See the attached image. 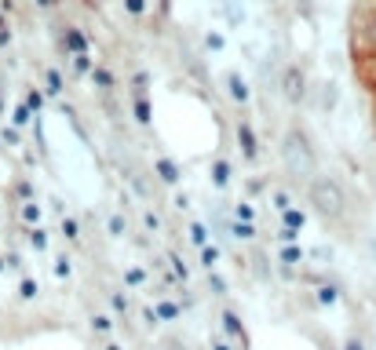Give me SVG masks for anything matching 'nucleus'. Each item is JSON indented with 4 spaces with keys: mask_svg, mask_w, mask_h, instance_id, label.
<instances>
[{
    "mask_svg": "<svg viewBox=\"0 0 376 350\" xmlns=\"http://www.w3.org/2000/svg\"><path fill=\"white\" fill-rule=\"evenodd\" d=\"M303 197H307V205L315 208V215L322 219V223H329V227H347L351 223V197L332 175H322V171L310 175V179L303 183Z\"/></svg>",
    "mask_w": 376,
    "mask_h": 350,
    "instance_id": "obj_1",
    "label": "nucleus"
},
{
    "mask_svg": "<svg viewBox=\"0 0 376 350\" xmlns=\"http://www.w3.org/2000/svg\"><path fill=\"white\" fill-rule=\"evenodd\" d=\"M278 157H281V168H285V175H289V183H296V186H303L310 175H318L315 139H310L307 128H300V124L285 128L281 146H278Z\"/></svg>",
    "mask_w": 376,
    "mask_h": 350,
    "instance_id": "obj_2",
    "label": "nucleus"
},
{
    "mask_svg": "<svg viewBox=\"0 0 376 350\" xmlns=\"http://www.w3.org/2000/svg\"><path fill=\"white\" fill-rule=\"evenodd\" d=\"M351 48H354V59H358V62L376 59V8H372V11H362L358 18H354Z\"/></svg>",
    "mask_w": 376,
    "mask_h": 350,
    "instance_id": "obj_3",
    "label": "nucleus"
},
{
    "mask_svg": "<svg viewBox=\"0 0 376 350\" xmlns=\"http://www.w3.org/2000/svg\"><path fill=\"white\" fill-rule=\"evenodd\" d=\"M307 73H303V66H296V62H289L285 70H281V95H285V102H292V106H300L303 99H307Z\"/></svg>",
    "mask_w": 376,
    "mask_h": 350,
    "instance_id": "obj_4",
    "label": "nucleus"
},
{
    "mask_svg": "<svg viewBox=\"0 0 376 350\" xmlns=\"http://www.w3.org/2000/svg\"><path fill=\"white\" fill-rule=\"evenodd\" d=\"M234 135H238V150H241L245 164H256V161H260V135H256V128L248 124L245 117H238Z\"/></svg>",
    "mask_w": 376,
    "mask_h": 350,
    "instance_id": "obj_5",
    "label": "nucleus"
},
{
    "mask_svg": "<svg viewBox=\"0 0 376 350\" xmlns=\"http://www.w3.org/2000/svg\"><path fill=\"white\" fill-rule=\"evenodd\" d=\"M59 52L62 55H85V52H92V40L80 26H62L59 30Z\"/></svg>",
    "mask_w": 376,
    "mask_h": 350,
    "instance_id": "obj_6",
    "label": "nucleus"
},
{
    "mask_svg": "<svg viewBox=\"0 0 376 350\" xmlns=\"http://www.w3.org/2000/svg\"><path fill=\"white\" fill-rule=\"evenodd\" d=\"M219 328H223V336L231 339V343L248 346V332H245V325H241V318H238L234 310H223V314H219Z\"/></svg>",
    "mask_w": 376,
    "mask_h": 350,
    "instance_id": "obj_7",
    "label": "nucleus"
},
{
    "mask_svg": "<svg viewBox=\"0 0 376 350\" xmlns=\"http://www.w3.org/2000/svg\"><path fill=\"white\" fill-rule=\"evenodd\" d=\"M226 95H231L238 106H248V102H253V92H248V80H245L238 70H226Z\"/></svg>",
    "mask_w": 376,
    "mask_h": 350,
    "instance_id": "obj_8",
    "label": "nucleus"
},
{
    "mask_svg": "<svg viewBox=\"0 0 376 350\" xmlns=\"http://www.w3.org/2000/svg\"><path fill=\"white\" fill-rule=\"evenodd\" d=\"M154 175H157V183H164V186H179V179H183V171H179V164L172 157H157L154 161Z\"/></svg>",
    "mask_w": 376,
    "mask_h": 350,
    "instance_id": "obj_9",
    "label": "nucleus"
},
{
    "mask_svg": "<svg viewBox=\"0 0 376 350\" xmlns=\"http://www.w3.org/2000/svg\"><path fill=\"white\" fill-rule=\"evenodd\" d=\"M208 175H212V186L216 190H226V186L234 183V164L226 161V157H216L212 168H208Z\"/></svg>",
    "mask_w": 376,
    "mask_h": 350,
    "instance_id": "obj_10",
    "label": "nucleus"
},
{
    "mask_svg": "<svg viewBox=\"0 0 376 350\" xmlns=\"http://www.w3.org/2000/svg\"><path fill=\"white\" fill-rule=\"evenodd\" d=\"M132 117L146 128V124H154V102H150V95L146 92H135L132 95Z\"/></svg>",
    "mask_w": 376,
    "mask_h": 350,
    "instance_id": "obj_11",
    "label": "nucleus"
},
{
    "mask_svg": "<svg viewBox=\"0 0 376 350\" xmlns=\"http://www.w3.org/2000/svg\"><path fill=\"white\" fill-rule=\"evenodd\" d=\"M344 299V289L336 281H322V284H315V303L318 306H336Z\"/></svg>",
    "mask_w": 376,
    "mask_h": 350,
    "instance_id": "obj_12",
    "label": "nucleus"
},
{
    "mask_svg": "<svg viewBox=\"0 0 376 350\" xmlns=\"http://www.w3.org/2000/svg\"><path fill=\"white\" fill-rule=\"evenodd\" d=\"M92 84L99 88V92H114V88H117V77H114V70H110L107 62H95L92 66Z\"/></svg>",
    "mask_w": 376,
    "mask_h": 350,
    "instance_id": "obj_13",
    "label": "nucleus"
},
{
    "mask_svg": "<svg viewBox=\"0 0 376 350\" xmlns=\"http://www.w3.org/2000/svg\"><path fill=\"white\" fill-rule=\"evenodd\" d=\"M226 234H231L234 241H256L260 237V223H241V219H231V223H226Z\"/></svg>",
    "mask_w": 376,
    "mask_h": 350,
    "instance_id": "obj_14",
    "label": "nucleus"
},
{
    "mask_svg": "<svg viewBox=\"0 0 376 350\" xmlns=\"http://www.w3.org/2000/svg\"><path fill=\"white\" fill-rule=\"evenodd\" d=\"M88 321H92V332H95V336H107V339L114 336V328H117V318L107 314V310H95Z\"/></svg>",
    "mask_w": 376,
    "mask_h": 350,
    "instance_id": "obj_15",
    "label": "nucleus"
},
{
    "mask_svg": "<svg viewBox=\"0 0 376 350\" xmlns=\"http://www.w3.org/2000/svg\"><path fill=\"white\" fill-rule=\"evenodd\" d=\"M303 259H307V252L300 245H281L278 248V267H303Z\"/></svg>",
    "mask_w": 376,
    "mask_h": 350,
    "instance_id": "obj_16",
    "label": "nucleus"
},
{
    "mask_svg": "<svg viewBox=\"0 0 376 350\" xmlns=\"http://www.w3.org/2000/svg\"><path fill=\"white\" fill-rule=\"evenodd\" d=\"M154 310H157V318H161V321H179L183 306H179L172 296H164V299H157V303H154Z\"/></svg>",
    "mask_w": 376,
    "mask_h": 350,
    "instance_id": "obj_17",
    "label": "nucleus"
},
{
    "mask_svg": "<svg viewBox=\"0 0 376 350\" xmlns=\"http://www.w3.org/2000/svg\"><path fill=\"white\" fill-rule=\"evenodd\" d=\"M44 92L51 99H59L62 92H66V80H62V73L55 70V66H48V70H44Z\"/></svg>",
    "mask_w": 376,
    "mask_h": 350,
    "instance_id": "obj_18",
    "label": "nucleus"
},
{
    "mask_svg": "<svg viewBox=\"0 0 376 350\" xmlns=\"http://www.w3.org/2000/svg\"><path fill=\"white\" fill-rule=\"evenodd\" d=\"M186 241H190L194 248H205L208 245V227L201 219H190V227H186Z\"/></svg>",
    "mask_w": 376,
    "mask_h": 350,
    "instance_id": "obj_19",
    "label": "nucleus"
},
{
    "mask_svg": "<svg viewBox=\"0 0 376 350\" xmlns=\"http://www.w3.org/2000/svg\"><path fill=\"white\" fill-rule=\"evenodd\" d=\"M92 66H95V59L85 52V55H70V70H73V77H92Z\"/></svg>",
    "mask_w": 376,
    "mask_h": 350,
    "instance_id": "obj_20",
    "label": "nucleus"
},
{
    "mask_svg": "<svg viewBox=\"0 0 376 350\" xmlns=\"http://www.w3.org/2000/svg\"><path fill=\"white\" fill-rule=\"evenodd\" d=\"M107 234L110 237H124V234H128V219H124V212H110L107 215Z\"/></svg>",
    "mask_w": 376,
    "mask_h": 350,
    "instance_id": "obj_21",
    "label": "nucleus"
},
{
    "mask_svg": "<svg viewBox=\"0 0 376 350\" xmlns=\"http://www.w3.org/2000/svg\"><path fill=\"white\" fill-rule=\"evenodd\" d=\"M18 215H23L26 227H40V215H44V212H40L37 201H23V205H18Z\"/></svg>",
    "mask_w": 376,
    "mask_h": 350,
    "instance_id": "obj_22",
    "label": "nucleus"
},
{
    "mask_svg": "<svg viewBox=\"0 0 376 350\" xmlns=\"http://www.w3.org/2000/svg\"><path fill=\"white\" fill-rule=\"evenodd\" d=\"M26 241H30L33 252H48V230H44V227H30V230H26Z\"/></svg>",
    "mask_w": 376,
    "mask_h": 350,
    "instance_id": "obj_23",
    "label": "nucleus"
},
{
    "mask_svg": "<svg viewBox=\"0 0 376 350\" xmlns=\"http://www.w3.org/2000/svg\"><path fill=\"white\" fill-rule=\"evenodd\" d=\"M198 262H201V270H216V267H219V248H216V245L198 248Z\"/></svg>",
    "mask_w": 376,
    "mask_h": 350,
    "instance_id": "obj_24",
    "label": "nucleus"
},
{
    "mask_svg": "<svg viewBox=\"0 0 376 350\" xmlns=\"http://www.w3.org/2000/svg\"><path fill=\"white\" fill-rule=\"evenodd\" d=\"M281 227H292V230H303L307 227V215L296 208V205H292V208H285L281 212Z\"/></svg>",
    "mask_w": 376,
    "mask_h": 350,
    "instance_id": "obj_25",
    "label": "nucleus"
},
{
    "mask_svg": "<svg viewBox=\"0 0 376 350\" xmlns=\"http://www.w3.org/2000/svg\"><path fill=\"white\" fill-rule=\"evenodd\" d=\"M62 237H66L70 245H80V223L73 215H62Z\"/></svg>",
    "mask_w": 376,
    "mask_h": 350,
    "instance_id": "obj_26",
    "label": "nucleus"
},
{
    "mask_svg": "<svg viewBox=\"0 0 376 350\" xmlns=\"http://www.w3.org/2000/svg\"><path fill=\"white\" fill-rule=\"evenodd\" d=\"M51 270H55L59 281H70V277H73V259H70V255H55V267H51Z\"/></svg>",
    "mask_w": 376,
    "mask_h": 350,
    "instance_id": "obj_27",
    "label": "nucleus"
},
{
    "mask_svg": "<svg viewBox=\"0 0 376 350\" xmlns=\"http://www.w3.org/2000/svg\"><path fill=\"white\" fill-rule=\"evenodd\" d=\"M234 219H241V223H260V219H256V205L253 201H238L234 205Z\"/></svg>",
    "mask_w": 376,
    "mask_h": 350,
    "instance_id": "obj_28",
    "label": "nucleus"
},
{
    "mask_svg": "<svg viewBox=\"0 0 376 350\" xmlns=\"http://www.w3.org/2000/svg\"><path fill=\"white\" fill-rule=\"evenodd\" d=\"M146 284V270L142 267H128L124 270V289H142Z\"/></svg>",
    "mask_w": 376,
    "mask_h": 350,
    "instance_id": "obj_29",
    "label": "nucleus"
},
{
    "mask_svg": "<svg viewBox=\"0 0 376 350\" xmlns=\"http://www.w3.org/2000/svg\"><path fill=\"white\" fill-rule=\"evenodd\" d=\"M30 121H33V109H30L26 102H18V106L11 109V124H15V128H26Z\"/></svg>",
    "mask_w": 376,
    "mask_h": 350,
    "instance_id": "obj_30",
    "label": "nucleus"
},
{
    "mask_svg": "<svg viewBox=\"0 0 376 350\" xmlns=\"http://www.w3.org/2000/svg\"><path fill=\"white\" fill-rule=\"evenodd\" d=\"M169 262H172V274L186 284V281H190V267H186V262H183V255L179 252H169Z\"/></svg>",
    "mask_w": 376,
    "mask_h": 350,
    "instance_id": "obj_31",
    "label": "nucleus"
},
{
    "mask_svg": "<svg viewBox=\"0 0 376 350\" xmlns=\"http://www.w3.org/2000/svg\"><path fill=\"white\" fill-rule=\"evenodd\" d=\"M205 48L212 52V55L226 52V37H223V33H216V30H208V33H205Z\"/></svg>",
    "mask_w": 376,
    "mask_h": 350,
    "instance_id": "obj_32",
    "label": "nucleus"
},
{
    "mask_svg": "<svg viewBox=\"0 0 376 350\" xmlns=\"http://www.w3.org/2000/svg\"><path fill=\"white\" fill-rule=\"evenodd\" d=\"M37 296H40V284H37L33 277H23V281H18V299L30 303V299H37Z\"/></svg>",
    "mask_w": 376,
    "mask_h": 350,
    "instance_id": "obj_33",
    "label": "nucleus"
},
{
    "mask_svg": "<svg viewBox=\"0 0 376 350\" xmlns=\"http://www.w3.org/2000/svg\"><path fill=\"white\" fill-rule=\"evenodd\" d=\"M270 205H274V212H278V215H281V212H285V208H292V193H289V190H281V186H278V190H274V193H270Z\"/></svg>",
    "mask_w": 376,
    "mask_h": 350,
    "instance_id": "obj_34",
    "label": "nucleus"
},
{
    "mask_svg": "<svg viewBox=\"0 0 376 350\" xmlns=\"http://www.w3.org/2000/svg\"><path fill=\"white\" fill-rule=\"evenodd\" d=\"M110 306H114V314H117V318H124V314H128V296H124L121 289L110 292Z\"/></svg>",
    "mask_w": 376,
    "mask_h": 350,
    "instance_id": "obj_35",
    "label": "nucleus"
},
{
    "mask_svg": "<svg viewBox=\"0 0 376 350\" xmlns=\"http://www.w3.org/2000/svg\"><path fill=\"white\" fill-rule=\"evenodd\" d=\"M15 193H18V201H37V190H33L30 179H18V183H15Z\"/></svg>",
    "mask_w": 376,
    "mask_h": 350,
    "instance_id": "obj_36",
    "label": "nucleus"
},
{
    "mask_svg": "<svg viewBox=\"0 0 376 350\" xmlns=\"http://www.w3.org/2000/svg\"><path fill=\"white\" fill-rule=\"evenodd\" d=\"M121 4H124V11H128L132 18H142V15H146V8H150L146 0H121Z\"/></svg>",
    "mask_w": 376,
    "mask_h": 350,
    "instance_id": "obj_37",
    "label": "nucleus"
},
{
    "mask_svg": "<svg viewBox=\"0 0 376 350\" xmlns=\"http://www.w3.org/2000/svg\"><path fill=\"white\" fill-rule=\"evenodd\" d=\"M278 245H300V230L281 227V230H278Z\"/></svg>",
    "mask_w": 376,
    "mask_h": 350,
    "instance_id": "obj_38",
    "label": "nucleus"
},
{
    "mask_svg": "<svg viewBox=\"0 0 376 350\" xmlns=\"http://www.w3.org/2000/svg\"><path fill=\"white\" fill-rule=\"evenodd\" d=\"M26 106L33 109V114H40V109H44V95H40L37 88H30V92H26Z\"/></svg>",
    "mask_w": 376,
    "mask_h": 350,
    "instance_id": "obj_39",
    "label": "nucleus"
},
{
    "mask_svg": "<svg viewBox=\"0 0 376 350\" xmlns=\"http://www.w3.org/2000/svg\"><path fill=\"white\" fill-rule=\"evenodd\" d=\"M146 84H150V73L135 70V73H132V92H146Z\"/></svg>",
    "mask_w": 376,
    "mask_h": 350,
    "instance_id": "obj_40",
    "label": "nucleus"
},
{
    "mask_svg": "<svg viewBox=\"0 0 376 350\" xmlns=\"http://www.w3.org/2000/svg\"><path fill=\"white\" fill-rule=\"evenodd\" d=\"M142 325H146V328H157V325H161V318H157L154 306H142Z\"/></svg>",
    "mask_w": 376,
    "mask_h": 350,
    "instance_id": "obj_41",
    "label": "nucleus"
},
{
    "mask_svg": "<svg viewBox=\"0 0 376 350\" xmlns=\"http://www.w3.org/2000/svg\"><path fill=\"white\" fill-rule=\"evenodd\" d=\"M208 284H212V292H216V296H223V292H226V281H223L216 270H208Z\"/></svg>",
    "mask_w": 376,
    "mask_h": 350,
    "instance_id": "obj_42",
    "label": "nucleus"
},
{
    "mask_svg": "<svg viewBox=\"0 0 376 350\" xmlns=\"http://www.w3.org/2000/svg\"><path fill=\"white\" fill-rule=\"evenodd\" d=\"M253 262H256V274H260V277H270V267H267V259H263L260 252L253 255Z\"/></svg>",
    "mask_w": 376,
    "mask_h": 350,
    "instance_id": "obj_43",
    "label": "nucleus"
},
{
    "mask_svg": "<svg viewBox=\"0 0 376 350\" xmlns=\"http://www.w3.org/2000/svg\"><path fill=\"white\" fill-rule=\"evenodd\" d=\"M4 143H8V146H18V143H23V135H18V128H4Z\"/></svg>",
    "mask_w": 376,
    "mask_h": 350,
    "instance_id": "obj_44",
    "label": "nucleus"
},
{
    "mask_svg": "<svg viewBox=\"0 0 376 350\" xmlns=\"http://www.w3.org/2000/svg\"><path fill=\"white\" fill-rule=\"evenodd\" d=\"M208 350H234V343H231V339H226V336H223V339L216 336L212 343H208Z\"/></svg>",
    "mask_w": 376,
    "mask_h": 350,
    "instance_id": "obj_45",
    "label": "nucleus"
},
{
    "mask_svg": "<svg viewBox=\"0 0 376 350\" xmlns=\"http://www.w3.org/2000/svg\"><path fill=\"white\" fill-rule=\"evenodd\" d=\"M344 350H369V346H365L358 336H347V339H344Z\"/></svg>",
    "mask_w": 376,
    "mask_h": 350,
    "instance_id": "obj_46",
    "label": "nucleus"
},
{
    "mask_svg": "<svg viewBox=\"0 0 376 350\" xmlns=\"http://www.w3.org/2000/svg\"><path fill=\"white\" fill-rule=\"evenodd\" d=\"M142 219H146V227H150L154 234H161V223H157V215H154V212H142Z\"/></svg>",
    "mask_w": 376,
    "mask_h": 350,
    "instance_id": "obj_47",
    "label": "nucleus"
},
{
    "mask_svg": "<svg viewBox=\"0 0 376 350\" xmlns=\"http://www.w3.org/2000/svg\"><path fill=\"white\" fill-rule=\"evenodd\" d=\"M176 208L186 212V208H190V197H186V193H176Z\"/></svg>",
    "mask_w": 376,
    "mask_h": 350,
    "instance_id": "obj_48",
    "label": "nucleus"
},
{
    "mask_svg": "<svg viewBox=\"0 0 376 350\" xmlns=\"http://www.w3.org/2000/svg\"><path fill=\"white\" fill-rule=\"evenodd\" d=\"M33 4H37V8H40V11H51V8H55V4H59V0H33Z\"/></svg>",
    "mask_w": 376,
    "mask_h": 350,
    "instance_id": "obj_49",
    "label": "nucleus"
},
{
    "mask_svg": "<svg viewBox=\"0 0 376 350\" xmlns=\"http://www.w3.org/2000/svg\"><path fill=\"white\" fill-rule=\"evenodd\" d=\"M102 350H124V346H121V343H117V339L110 336V339H107V346H102Z\"/></svg>",
    "mask_w": 376,
    "mask_h": 350,
    "instance_id": "obj_50",
    "label": "nucleus"
},
{
    "mask_svg": "<svg viewBox=\"0 0 376 350\" xmlns=\"http://www.w3.org/2000/svg\"><path fill=\"white\" fill-rule=\"evenodd\" d=\"M8 270V262H4V255H0V274H4Z\"/></svg>",
    "mask_w": 376,
    "mask_h": 350,
    "instance_id": "obj_51",
    "label": "nucleus"
},
{
    "mask_svg": "<svg viewBox=\"0 0 376 350\" xmlns=\"http://www.w3.org/2000/svg\"><path fill=\"white\" fill-rule=\"evenodd\" d=\"M267 4H274V0H267Z\"/></svg>",
    "mask_w": 376,
    "mask_h": 350,
    "instance_id": "obj_52",
    "label": "nucleus"
},
{
    "mask_svg": "<svg viewBox=\"0 0 376 350\" xmlns=\"http://www.w3.org/2000/svg\"><path fill=\"white\" fill-rule=\"evenodd\" d=\"M0 26H4V18H0Z\"/></svg>",
    "mask_w": 376,
    "mask_h": 350,
    "instance_id": "obj_53",
    "label": "nucleus"
},
{
    "mask_svg": "<svg viewBox=\"0 0 376 350\" xmlns=\"http://www.w3.org/2000/svg\"><path fill=\"white\" fill-rule=\"evenodd\" d=\"M0 150H4V146H0Z\"/></svg>",
    "mask_w": 376,
    "mask_h": 350,
    "instance_id": "obj_54",
    "label": "nucleus"
}]
</instances>
